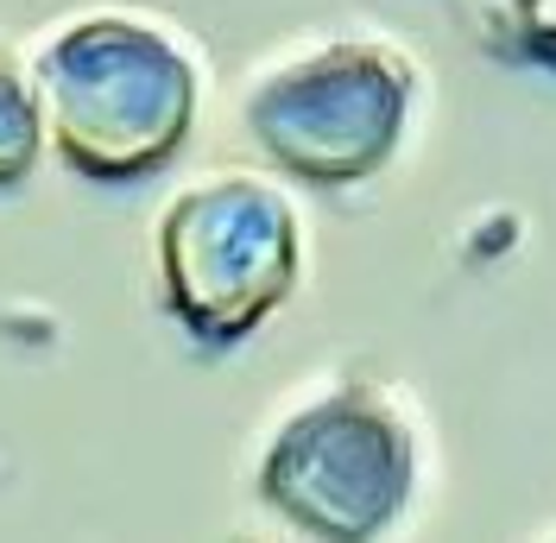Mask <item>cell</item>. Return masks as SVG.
<instances>
[{"mask_svg":"<svg viewBox=\"0 0 556 543\" xmlns=\"http://www.w3.org/2000/svg\"><path fill=\"white\" fill-rule=\"evenodd\" d=\"M412 96L417 70L405 51L386 38H329L253 83L247 127L273 152V165L316 190H342L399 152Z\"/></svg>","mask_w":556,"mask_h":543,"instance_id":"cell-4","label":"cell"},{"mask_svg":"<svg viewBox=\"0 0 556 543\" xmlns=\"http://www.w3.org/2000/svg\"><path fill=\"white\" fill-rule=\"evenodd\" d=\"M38 134H45V114L38 96L20 83V70L0 58V190L20 184L38 159Z\"/></svg>","mask_w":556,"mask_h":543,"instance_id":"cell-5","label":"cell"},{"mask_svg":"<svg viewBox=\"0 0 556 543\" xmlns=\"http://www.w3.org/2000/svg\"><path fill=\"white\" fill-rule=\"evenodd\" d=\"M197 58L139 13H83L38 51V114L76 177L139 184L177 159L197 121Z\"/></svg>","mask_w":556,"mask_h":543,"instance_id":"cell-1","label":"cell"},{"mask_svg":"<svg viewBox=\"0 0 556 543\" xmlns=\"http://www.w3.org/2000/svg\"><path fill=\"white\" fill-rule=\"evenodd\" d=\"M417 487V437L374 386L304 405L260 462V500L316 543H380Z\"/></svg>","mask_w":556,"mask_h":543,"instance_id":"cell-3","label":"cell"},{"mask_svg":"<svg viewBox=\"0 0 556 543\" xmlns=\"http://www.w3.org/2000/svg\"><path fill=\"white\" fill-rule=\"evenodd\" d=\"M304 266L298 209L266 177H208L159 222L165 310L203 348H235L273 316Z\"/></svg>","mask_w":556,"mask_h":543,"instance_id":"cell-2","label":"cell"},{"mask_svg":"<svg viewBox=\"0 0 556 543\" xmlns=\"http://www.w3.org/2000/svg\"><path fill=\"white\" fill-rule=\"evenodd\" d=\"M506 45L556 70V0H506Z\"/></svg>","mask_w":556,"mask_h":543,"instance_id":"cell-6","label":"cell"}]
</instances>
